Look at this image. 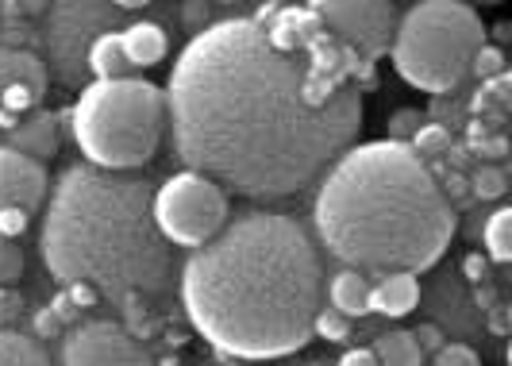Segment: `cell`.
Returning a JSON list of instances; mask_svg holds the SVG:
<instances>
[{"label": "cell", "instance_id": "6da1fadb", "mask_svg": "<svg viewBox=\"0 0 512 366\" xmlns=\"http://www.w3.org/2000/svg\"><path fill=\"white\" fill-rule=\"evenodd\" d=\"M370 74L320 31L305 54L270 47L255 16L197 31L166 81V124L185 170L247 201L305 193L362 128Z\"/></svg>", "mask_w": 512, "mask_h": 366}, {"label": "cell", "instance_id": "7a4b0ae2", "mask_svg": "<svg viewBox=\"0 0 512 366\" xmlns=\"http://www.w3.org/2000/svg\"><path fill=\"white\" fill-rule=\"evenodd\" d=\"M324 266L285 212H243L181 266L189 324L235 359H285L312 340Z\"/></svg>", "mask_w": 512, "mask_h": 366}, {"label": "cell", "instance_id": "3957f363", "mask_svg": "<svg viewBox=\"0 0 512 366\" xmlns=\"http://www.w3.org/2000/svg\"><path fill=\"white\" fill-rule=\"evenodd\" d=\"M316 236L347 270L420 274L455 236L451 201L409 143H359L335 158L312 205Z\"/></svg>", "mask_w": 512, "mask_h": 366}, {"label": "cell", "instance_id": "277c9868", "mask_svg": "<svg viewBox=\"0 0 512 366\" xmlns=\"http://www.w3.org/2000/svg\"><path fill=\"white\" fill-rule=\"evenodd\" d=\"M151 197L143 178L85 162L62 170L39 232V255L54 282H85L112 301L162 297L174 262L170 243L154 228Z\"/></svg>", "mask_w": 512, "mask_h": 366}, {"label": "cell", "instance_id": "5b68a950", "mask_svg": "<svg viewBox=\"0 0 512 366\" xmlns=\"http://www.w3.org/2000/svg\"><path fill=\"white\" fill-rule=\"evenodd\" d=\"M166 131V97L147 78L89 81L70 108V135L85 166L124 174L151 162Z\"/></svg>", "mask_w": 512, "mask_h": 366}, {"label": "cell", "instance_id": "8992f818", "mask_svg": "<svg viewBox=\"0 0 512 366\" xmlns=\"http://www.w3.org/2000/svg\"><path fill=\"white\" fill-rule=\"evenodd\" d=\"M482 43H486V27L470 4L420 0L401 12L389 54H393V70L409 85L432 97H447L466 81Z\"/></svg>", "mask_w": 512, "mask_h": 366}, {"label": "cell", "instance_id": "52a82bcc", "mask_svg": "<svg viewBox=\"0 0 512 366\" xmlns=\"http://www.w3.org/2000/svg\"><path fill=\"white\" fill-rule=\"evenodd\" d=\"M154 228L174 247H205L228 224V193L193 170H181L154 189L151 197Z\"/></svg>", "mask_w": 512, "mask_h": 366}, {"label": "cell", "instance_id": "ba28073f", "mask_svg": "<svg viewBox=\"0 0 512 366\" xmlns=\"http://www.w3.org/2000/svg\"><path fill=\"white\" fill-rule=\"evenodd\" d=\"M131 12H143L139 4H51L47 8V31H43V47L51 54L54 78L70 89H85V54L93 47V39L104 31H116L120 20H128Z\"/></svg>", "mask_w": 512, "mask_h": 366}, {"label": "cell", "instance_id": "9c48e42d", "mask_svg": "<svg viewBox=\"0 0 512 366\" xmlns=\"http://www.w3.org/2000/svg\"><path fill=\"white\" fill-rule=\"evenodd\" d=\"M308 8L335 43H343L362 66H374L389 51L401 20L397 4L389 0H316Z\"/></svg>", "mask_w": 512, "mask_h": 366}, {"label": "cell", "instance_id": "30bf717a", "mask_svg": "<svg viewBox=\"0 0 512 366\" xmlns=\"http://www.w3.org/2000/svg\"><path fill=\"white\" fill-rule=\"evenodd\" d=\"M62 366H154V359L124 324L89 320V324H77L74 332H66Z\"/></svg>", "mask_w": 512, "mask_h": 366}, {"label": "cell", "instance_id": "8fae6325", "mask_svg": "<svg viewBox=\"0 0 512 366\" xmlns=\"http://www.w3.org/2000/svg\"><path fill=\"white\" fill-rule=\"evenodd\" d=\"M47 197V170L43 162L0 147V209H24L27 216Z\"/></svg>", "mask_w": 512, "mask_h": 366}, {"label": "cell", "instance_id": "7c38bea8", "mask_svg": "<svg viewBox=\"0 0 512 366\" xmlns=\"http://www.w3.org/2000/svg\"><path fill=\"white\" fill-rule=\"evenodd\" d=\"M120 47H124V58H128L131 70H151V66H158L162 58H166V51H170V39H166V31H162V24H154V20H131V24H124V31H120Z\"/></svg>", "mask_w": 512, "mask_h": 366}, {"label": "cell", "instance_id": "4fadbf2b", "mask_svg": "<svg viewBox=\"0 0 512 366\" xmlns=\"http://www.w3.org/2000/svg\"><path fill=\"white\" fill-rule=\"evenodd\" d=\"M366 305H370V313L389 316V320L409 316L420 305V282H416V274H382L370 286V301Z\"/></svg>", "mask_w": 512, "mask_h": 366}, {"label": "cell", "instance_id": "5bb4252c", "mask_svg": "<svg viewBox=\"0 0 512 366\" xmlns=\"http://www.w3.org/2000/svg\"><path fill=\"white\" fill-rule=\"evenodd\" d=\"M12 151H20L27 158H54L58 155V120H54L51 112H35V116H27L20 120L16 128H12V143H8Z\"/></svg>", "mask_w": 512, "mask_h": 366}, {"label": "cell", "instance_id": "9a60e30c", "mask_svg": "<svg viewBox=\"0 0 512 366\" xmlns=\"http://www.w3.org/2000/svg\"><path fill=\"white\" fill-rule=\"evenodd\" d=\"M12 85H31L47 93V62L27 47H0V93Z\"/></svg>", "mask_w": 512, "mask_h": 366}, {"label": "cell", "instance_id": "2e32d148", "mask_svg": "<svg viewBox=\"0 0 512 366\" xmlns=\"http://www.w3.org/2000/svg\"><path fill=\"white\" fill-rule=\"evenodd\" d=\"M328 309H335L339 316H347V320H355V316H366L370 313V282H366V274L359 270H339L332 282H328Z\"/></svg>", "mask_w": 512, "mask_h": 366}, {"label": "cell", "instance_id": "e0dca14e", "mask_svg": "<svg viewBox=\"0 0 512 366\" xmlns=\"http://www.w3.org/2000/svg\"><path fill=\"white\" fill-rule=\"evenodd\" d=\"M128 58H124V47H120V31H104L93 39V47L85 54V74H93L97 81H116L128 78Z\"/></svg>", "mask_w": 512, "mask_h": 366}, {"label": "cell", "instance_id": "ac0fdd59", "mask_svg": "<svg viewBox=\"0 0 512 366\" xmlns=\"http://www.w3.org/2000/svg\"><path fill=\"white\" fill-rule=\"evenodd\" d=\"M370 351L378 366H424V351L416 347L412 332H385L374 340Z\"/></svg>", "mask_w": 512, "mask_h": 366}, {"label": "cell", "instance_id": "d6986e66", "mask_svg": "<svg viewBox=\"0 0 512 366\" xmlns=\"http://www.w3.org/2000/svg\"><path fill=\"white\" fill-rule=\"evenodd\" d=\"M0 366H51V355L39 340L0 328Z\"/></svg>", "mask_w": 512, "mask_h": 366}, {"label": "cell", "instance_id": "ffe728a7", "mask_svg": "<svg viewBox=\"0 0 512 366\" xmlns=\"http://www.w3.org/2000/svg\"><path fill=\"white\" fill-rule=\"evenodd\" d=\"M482 243H486V255L493 262L512 259V209L489 212V220L482 224Z\"/></svg>", "mask_w": 512, "mask_h": 366}, {"label": "cell", "instance_id": "44dd1931", "mask_svg": "<svg viewBox=\"0 0 512 366\" xmlns=\"http://www.w3.org/2000/svg\"><path fill=\"white\" fill-rule=\"evenodd\" d=\"M412 155L420 158V162H428V158H439L451 151V131L443 128V124H420V131L409 139Z\"/></svg>", "mask_w": 512, "mask_h": 366}, {"label": "cell", "instance_id": "7402d4cb", "mask_svg": "<svg viewBox=\"0 0 512 366\" xmlns=\"http://www.w3.org/2000/svg\"><path fill=\"white\" fill-rule=\"evenodd\" d=\"M474 197H482V201H493V197H501L509 182H505V170L501 166H493V162H482L474 174H470V185H466Z\"/></svg>", "mask_w": 512, "mask_h": 366}, {"label": "cell", "instance_id": "603a6c76", "mask_svg": "<svg viewBox=\"0 0 512 366\" xmlns=\"http://www.w3.org/2000/svg\"><path fill=\"white\" fill-rule=\"evenodd\" d=\"M312 336H320V340L328 343H343L351 336V320L339 316L335 309H328V305H320L316 316H312Z\"/></svg>", "mask_w": 512, "mask_h": 366}, {"label": "cell", "instance_id": "cb8c5ba5", "mask_svg": "<svg viewBox=\"0 0 512 366\" xmlns=\"http://www.w3.org/2000/svg\"><path fill=\"white\" fill-rule=\"evenodd\" d=\"M470 74H478L482 81H493L505 74V54L497 51V47H489L482 43V51L474 54V62H470Z\"/></svg>", "mask_w": 512, "mask_h": 366}, {"label": "cell", "instance_id": "d4e9b609", "mask_svg": "<svg viewBox=\"0 0 512 366\" xmlns=\"http://www.w3.org/2000/svg\"><path fill=\"white\" fill-rule=\"evenodd\" d=\"M20 274H24V251H20V243L0 236V286L16 282Z\"/></svg>", "mask_w": 512, "mask_h": 366}, {"label": "cell", "instance_id": "484cf974", "mask_svg": "<svg viewBox=\"0 0 512 366\" xmlns=\"http://www.w3.org/2000/svg\"><path fill=\"white\" fill-rule=\"evenodd\" d=\"M420 120H424V116H420L416 108L393 112V116H389V139H393V143H409L412 135L420 131Z\"/></svg>", "mask_w": 512, "mask_h": 366}, {"label": "cell", "instance_id": "4316f807", "mask_svg": "<svg viewBox=\"0 0 512 366\" xmlns=\"http://www.w3.org/2000/svg\"><path fill=\"white\" fill-rule=\"evenodd\" d=\"M505 101H509V78L501 74V78H493V81H482V89H478V97H474V108L486 112V108H501Z\"/></svg>", "mask_w": 512, "mask_h": 366}, {"label": "cell", "instance_id": "83f0119b", "mask_svg": "<svg viewBox=\"0 0 512 366\" xmlns=\"http://www.w3.org/2000/svg\"><path fill=\"white\" fill-rule=\"evenodd\" d=\"M432 366H482V363H478V355L466 343H443L436 355H432Z\"/></svg>", "mask_w": 512, "mask_h": 366}, {"label": "cell", "instance_id": "f1b7e54d", "mask_svg": "<svg viewBox=\"0 0 512 366\" xmlns=\"http://www.w3.org/2000/svg\"><path fill=\"white\" fill-rule=\"evenodd\" d=\"M62 297L70 301V309H93L97 301H101V293L93 286H85V282H74V286H62Z\"/></svg>", "mask_w": 512, "mask_h": 366}, {"label": "cell", "instance_id": "f546056e", "mask_svg": "<svg viewBox=\"0 0 512 366\" xmlns=\"http://www.w3.org/2000/svg\"><path fill=\"white\" fill-rule=\"evenodd\" d=\"M20 313H24V297L16 289L0 286V328H8L12 320H20Z\"/></svg>", "mask_w": 512, "mask_h": 366}, {"label": "cell", "instance_id": "4dcf8cb0", "mask_svg": "<svg viewBox=\"0 0 512 366\" xmlns=\"http://www.w3.org/2000/svg\"><path fill=\"white\" fill-rule=\"evenodd\" d=\"M27 220H31V216H27L24 209H0V236L4 239L24 236Z\"/></svg>", "mask_w": 512, "mask_h": 366}, {"label": "cell", "instance_id": "1f68e13d", "mask_svg": "<svg viewBox=\"0 0 512 366\" xmlns=\"http://www.w3.org/2000/svg\"><path fill=\"white\" fill-rule=\"evenodd\" d=\"M62 324H66V320L47 305L43 313H35V336H39V340H54V336H62Z\"/></svg>", "mask_w": 512, "mask_h": 366}, {"label": "cell", "instance_id": "d6a6232c", "mask_svg": "<svg viewBox=\"0 0 512 366\" xmlns=\"http://www.w3.org/2000/svg\"><path fill=\"white\" fill-rule=\"evenodd\" d=\"M412 340H416V347H420V351H424V355H428V351H432V355H436L439 347H443V332H439L436 324H420V328H416V332H412Z\"/></svg>", "mask_w": 512, "mask_h": 366}, {"label": "cell", "instance_id": "836d02e7", "mask_svg": "<svg viewBox=\"0 0 512 366\" xmlns=\"http://www.w3.org/2000/svg\"><path fill=\"white\" fill-rule=\"evenodd\" d=\"M335 366H378V363H374V351H370V347H351V351L339 355Z\"/></svg>", "mask_w": 512, "mask_h": 366}, {"label": "cell", "instance_id": "e575fe53", "mask_svg": "<svg viewBox=\"0 0 512 366\" xmlns=\"http://www.w3.org/2000/svg\"><path fill=\"white\" fill-rule=\"evenodd\" d=\"M474 147H478L482 158H505V151H509V143H505L501 135H493V139H474Z\"/></svg>", "mask_w": 512, "mask_h": 366}, {"label": "cell", "instance_id": "d590c367", "mask_svg": "<svg viewBox=\"0 0 512 366\" xmlns=\"http://www.w3.org/2000/svg\"><path fill=\"white\" fill-rule=\"evenodd\" d=\"M466 274H470L474 282H478V278H486V274H489V262L482 259V255H470V259H466Z\"/></svg>", "mask_w": 512, "mask_h": 366}, {"label": "cell", "instance_id": "8d00e7d4", "mask_svg": "<svg viewBox=\"0 0 512 366\" xmlns=\"http://www.w3.org/2000/svg\"><path fill=\"white\" fill-rule=\"evenodd\" d=\"M301 366H328V363H301Z\"/></svg>", "mask_w": 512, "mask_h": 366}]
</instances>
